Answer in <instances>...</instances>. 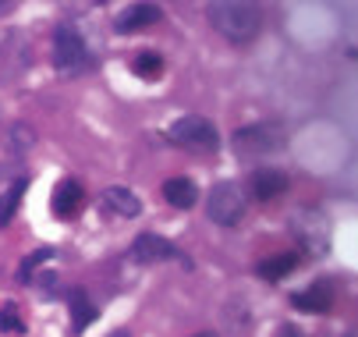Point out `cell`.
Here are the masks:
<instances>
[{"label":"cell","instance_id":"1","mask_svg":"<svg viewBox=\"0 0 358 337\" xmlns=\"http://www.w3.org/2000/svg\"><path fill=\"white\" fill-rule=\"evenodd\" d=\"M210 25L227 43H252L263 29V15L245 0H217V4H210Z\"/></svg>","mask_w":358,"mask_h":337},{"label":"cell","instance_id":"2","mask_svg":"<svg viewBox=\"0 0 358 337\" xmlns=\"http://www.w3.org/2000/svg\"><path fill=\"white\" fill-rule=\"evenodd\" d=\"M171 142L181 150H192V153H213L220 146V131L210 117H199V114H185L171 124Z\"/></svg>","mask_w":358,"mask_h":337},{"label":"cell","instance_id":"3","mask_svg":"<svg viewBox=\"0 0 358 337\" xmlns=\"http://www.w3.org/2000/svg\"><path fill=\"white\" fill-rule=\"evenodd\" d=\"M245 210H248V196L241 192V185H234V181H220L210 192V199H206V213L220 227H234L245 217Z\"/></svg>","mask_w":358,"mask_h":337},{"label":"cell","instance_id":"4","mask_svg":"<svg viewBox=\"0 0 358 337\" xmlns=\"http://www.w3.org/2000/svg\"><path fill=\"white\" fill-rule=\"evenodd\" d=\"M284 142H287L284 128L273 124V121H263V124L241 128V131L234 135V150H238L241 157H266V153L284 150Z\"/></svg>","mask_w":358,"mask_h":337},{"label":"cell","instance_id":"5","mask_svg":"<svg viewBox=\"0 0 358 337\" xmlns=\"http://www.w3.org/2000/svg\"><path fill=\"white\" fill-rule=\"evenodd\" d=\"M54 64L61 75H78L89 68V50H85V39L75 25H61L54 32Z\"/></svg>","mask_w":358,"mask_h":337},{"label":"cell","instance_id":"6","mask_svg":"<svg viewBox=\"0 0 358 337\" xmlns=\"http://www.w3.org/2000/svg\"><path fill=\"white\" fill-rule=\"evenodd\" d=\"M291 231H294L298 245H301L305 252H313V256H327V249H330V227H327V220H323L320 213L301 210V213L294 217Z\"/></svg>","mask_w":358,"mask_h":337},{"label":"cell","instance_id":"7","mask_svg":"<svg viewBox=\"0 0 358 337\" xmlns=\"http://www.w3.org/2000/svg\"><path fill=\"white\" fill-rule=\"evenodd\" d=\"M131 256L138 263H145V266L149 263H167V259L178 256V245L167 242V238H160V234H138L135 245H131Z\"/></svg>","mask_w":358,"mask_h":337},{"label":"cell","instance_id":"8","mask_svg":"<svg viewBox=\"0 0 358 337\" xmlns=\"http://www.w3.org/2000/svg\"><path fill=\"white\" fill-rule=\"evenodd\" d=\"M160 18H164V11H160L157 4H131V8H124V11L117 15L114 32H121V36L142 32V29H149V25H157Z\"/></svg>","mask_w":358,"mask_h":337},{"label":"cell","instance_id":"9","mask_svg":"<svg viewBox=\"0 0 358 337\" xmlns=\"http://www.w3.org/2000/svg\"><path fill=\"white\" fill-rule=\"evenodd\" d=\"M50 206H54V213L57 217H64V220H71V217H78L82 213V206H85V192H82V185L78 181H61L57 188H54V199H50Z\"/></svg>","mask_w":358,"mask_h":337},{"label":"cell","instance_id":"10","mask_svg":"<svg viewBox=\"0 0 358 337\" xmlns=\"http://www.w3.org/2000/svg\"><path fill=\"white\" fill-rule=\"evenodd\" d=\"M280 192H287V174L277 171V167H259L252 174V196L259 199V203H270L277 199Z\"/></svg>","mask_w":358,"mask_h":337},{"label":"cell","instance_id":"11","mask_svg":"<svg viewBox=\"0 0 358 337\" xmlns=\"http://www.w3.org/2000/svg\"><path fill=\"white\" fill-rule=\"evenodd\" d=\"M291 302H294V309H301V313H330V306H334V287H330L327 280L309 284L305 292H294Z\"/></svg>","mask_w":358,"mask_h":337},{"label":"cell","instance_id":"12","mask_svg":"<svg viewBox=\"0 0 358 337\" xmlns=\"http://www.w3.org/2000/svg\"><path fill=\"white\" fill-rule=\"evenodd\" d=\"M164 199L174 206V210H192L199 203V188L192 178H171L164 185Z\"/></svg>","mask_w":358,"mask_h":337},{"label":"cell","instance_id":"13","mask_svg":"<svg viewBox=\"0 0 358 337\" xmlns=\"http://www.w3.org/2000/svg\"><path fill=\"white\" fill-rule=\"evenodd\" d=\"M103 203H107V210L117 213V217H138V213H142L138 196H135L131 188H121V185H114V188L103 192Z\"/></svg>","mask_w":358,"mask_h":337},{"label":"cell","instance_id":"14","mask_svg":"<svg viewBox=\"0 0 358 337\" xmlns=\"http://www.w3.org/2000/svg\"><path fill=\"white\" fill-rule=\"evenodd\" d=\"M92 320H96V306L85 299L82 287H75V292H71V330H75V334H82Z\"/></svg>","mask_w":358,"mask_h":337},{"label":"cell","instance_id":"15","mask_svg":"<svg viewBox=\"0 0 358 337\" xmlns=\"http://www.w3.org/2000/svg\"><path fill=\"white\" fill-rule=\"evenodd\" d=\"M294 266H298V256H294V252H277V256L263 259L255 270H259V277H266V280H280V277H287Z\"/></svg>","mask_w":358,"mask_h":337},{"label":"cell","instance_id":"16","mask_svg":"<svg viewBox=\"0 0 358 337\" xmlns=\"http://www.w3.org/2000/svg\"><path fill=\"white\" fill-rule=\"evenodd\" d=\"M131 71H135L138 78H145V82H157V78H164V57L152 54V50H145V54H138V57L131 61Z\"/></svg>","mask_w":358,"mask_h":337},{"label":"cell","instance_id":"17","mask_svg":"<svg viewBox=\"0 0 358 337\" xmlns=\"http://www.w3.org/2000/svg\"><path fill=\"white\" fill-rule=\"evenodd\" d=\"M0 330L4 334H25V320L18 316L15 302H0Z\"/></svg>","mask_w":358,"mask_h":337},{"label":"cell","instance_id":"18","mask_svg":"<svg viewBox=\"0 0 358 337\" xmlns=\"http://www.w3.org/2000/svg\"><path fill=\"white\" fill-rule=\"evenodd\" d=\"M22 192H25V181H15V185L8 188V196L0 199V227L15 217V210H18V203H22Z\"/></svg>","mask_w":358,"mask_h":337},{"label":"cell","instance_id":"19","mask_svg":"<svg viewBox=\"0 0 358 337\" xmlns=\"http://www.w3.org/2000/svg\"><path fill=\"white\" fill-rule=\"evenodd\" d=\"M50 256H54V252H50V249H39V252H36L32 259H25V266H22V280L29 284V280H32V273H36V266H39V263H46Z\"/></svg>","mask_w":358,"mask_h":337},{"label":"cell","instance_id":"20","mask_svg":"<svg viewBox=\"0 0 358 337\" xmlns=\"http://www.w3.org/2000/svg\"><path fill=\"white\" fill-rule=\"evenodd\" d=\"M280 337H305V334H301L298 327H284V330H280Z\"/></svg>","mask_w":358,"mask_h":337},{"label":"cell","instance_id":"21","mask_svg":"<svg viewBox=\"0 0 358 337\" xmlns=\"http://www.w3.org/2000/svg\"><path fill=\"white\" fill-rule=\"evenodd\" d=\"M110 337H131V334H128V330H117V334H110Z\"/></svg>","mask_w":358,"mask_h":337},{"label":"cell","instance_id":"22","mask_svg":"<svg viewBox=\"0 0 358 337\" xmlns=\"http://www.w3.org/2000/svg\"><path fill=\"white\" fill-rule=\"evenodd\" d=\"M192 337H217V334H192Z\"/></svg>","mask_w":358,"mask_h":337}]
</instances>
